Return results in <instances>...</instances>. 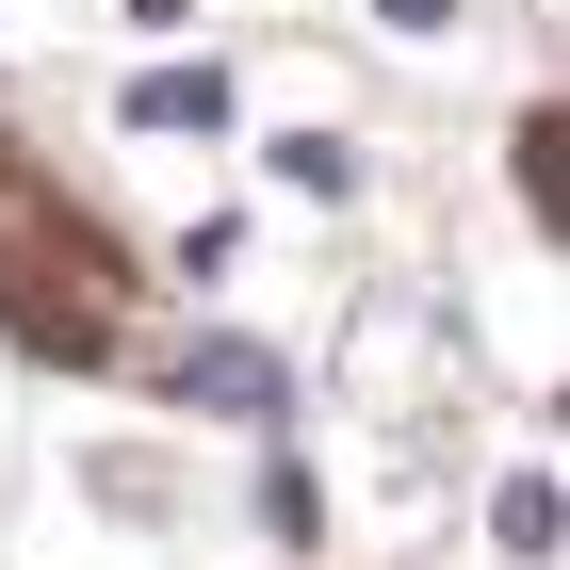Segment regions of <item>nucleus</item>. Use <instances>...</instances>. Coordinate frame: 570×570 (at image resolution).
I'll return each mask as SVG.
<instances>
[{"instance_id": "f257e3e1", "label": "nucleus", "mask_w": 570, "mask_h": 570, "mask_svg": "<svg viewBox=\"0 0 570 570\" xmlns=\"http://www.w3.org/2000/svg\"><path fill=\"white\" fill-rule=\"evenodd\" d=\"M131 115L147 131H228V82L213 66H164V82H131Z\"/></svg>"}, {"instance_id": "f03ea898", "label": "nucleus", "mask_w": 570, "mask_h": 570, "mask_svg": "<svg viewBox=\"0 0 570 570\" xmlns=\"http://www.w3.org/2000/svg\"><path fill=\"white\" fill-rule=\"evenodd\" d=\"M179 392H196V407H277V358H245V343H196V358H179Z\"/></svg>"}, {"instance_id": "7ed1b4c3", "label": "nucleus", "mask_w": 570, "mask_h": 570, "mask_svg": "<svg viewBox=\"0 0 570 570\" xmlns=\"http://www.w3.org/2000/svg\"><path fill=\"white\" fill-rule=\"evenodd\" d=\"M489 538H505V554H554V473H505V489H489Z\"/></svg>"}, {"instance_id": "20e7f679", "label": "nucleus", "mask_w": 570, "mask_h": 570, "mask_svg": "<svg viewBox=\"0 0 570 570\" xmlns=\"http://www.w3.org/2000/svg\"><path fill=\"white\" fill-rule=\"evenodd\" d=\"M375 17H392V33H440V17H456V0H375Z\"/></svg>"}]
</instances>
